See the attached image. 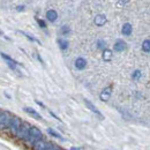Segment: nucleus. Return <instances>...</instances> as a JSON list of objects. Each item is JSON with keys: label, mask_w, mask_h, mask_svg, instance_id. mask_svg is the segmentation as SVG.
I'll list each match as a JSON object with an SVG mask.
<instances>
[{"label": "nucleus", "mask_w": 150, "mask_h": 150, "mask_svg": "<svg viewBox=\"0 0 150 150\" xmlns=\"http://www.w3.org/2000/svg\"><path fill=\"white\" fill-rule=\"evenodd\" d=\"M69 33H71V28L68 25H62L60 28V34L61 35H68Z\"/></svg>", "instance_id": "nucleus-22"}, {"label": "nucleus", "mask_w": 150, "mask_h": 150, "mask_svg": "<svg viewBox=\"0 0 150 150\" xmlns=\"http://www.w3.org/2000/svg\"><path fill=\"white\" fill-rule=\"evenodd\" d=\"M16 11H19V12L24 11V6H18V7H16Z\"/></svg>", "instance_id": "nucleus-27"}, {"label": "nucleus", "mask_w": 150, "mask_h": 150, "mask_svg": "<svg viewBox=\"0 0 150 150\" xmlns=\"http://www.w3.org/2000/svg\"><path fill=\"white\" fill-rule=\"evenodd\" d=\"M43 137V133L42 131L36 127V126H31V128H30V133H29V136H28V139L24 141V143L25 144H28L29 147H33L34 146V143L38 141L39 139H42Z\"/></svg>", "instance_id": "nucleus-1"}, {"label": "nucleus", "mask_w": 150, "mask_h": 150, "mask_svg": "<svg viewBox=\"0 0 150 150\" xmlns=\"http://www.w3.org/2000/svg\"><path fill=\"white\" fill-rule=\"evenodd\" d=\"M49 144H50V142H47L46 140H44L42 137V139H39L38 141H36L34 143V146L31 148H33V150H46V148L49 147Z\"/></svg>", "instance_id": "nucleus-7"}, {"label": "nucleus", "mask_w": 150, "mask_h": 150, "mask_svg": "<svg viewBox=\"0 0 150 150\" xmlns=\"http://www.w3.org/2000/svg\"><path fill=\"white\" fill-rule=\"evenodd\" d=\"M132 33H133V27H132L131 23H128V22L124 23V25L121 28V34L124 36H131Z\"/></svg>", "instance_id": "nucleus-15"}, {"label": "nucleus", "mask_w": 150, "mask_h": 150, "mask_svg": "<svg viewBox=\"0 0 150 150\" xmlns=\"http://www.w3.org/2000/svg\"><path fill=\"white\" fill-rule=\"evenodd\" d=\"M12 114L7 111L2 112L0 114V131H4V129H7L9 124H11V120H12Z\"/></svg>", "instance_id": "nucleus-4"}, {"label": "nucleus", "mask_w": 150, "mask_h": 150, "mask_svg": "<svg viewBox=\"0 0 150 150\" xmlns=\"http://www.w3.org/2000/svg\"><path fill=\"white\" fill-rule=\"evenodd\" d=\"M18 33H20V34H21V35H23V36H25L29 40L35 42V43H37V44H39V45H42V43H40L36 37H34V36H31V35H29V34H27V33H24V31H18Z\"/></svg>", "instance_id": "nucleus-19"}, {"label": "nucleus", "mask_w": 150, "mask_h": 150, "mask_svg": "<svg viewBox=\"0 0 150 150\" xmlns=\"http://www.w3.org/2000/svg\"><path fill=\"white\" fill-rule=\"evenodd\" d=\"M46 150H62L61 148H59L58 146H56V144H53V143H50L49 144V147L46 148Z\"/></svg>", "instance_id": "nucleus-24"}, {"label": "nucleus", "mask_w": 150, "mask_h": 150, "mask_svg": "<svg viewBox=\"0 0 150 150\" xmlns=\"http://www.w3.org/2000/svg\"><path fill=\"white\" fill-rule=\"evenodd\" d=\"M30 128H31V125H30L29 122H25V121H23L15 137H16L18 140H20V141H23V142H24V141L28 139V136H29Z\"/></svg>", "instance_id": "nucleus-2"}, {"label": "nucleus", "mask_w": 150, "mask_h": 150, "mask_svg": "<svg viewBox=\"0 0 150 150\" xmlns=\"http://www.w3.org/2000/svg\"><path fill=\"white\" fill-rule=\"evenodd\" d=\"M36 21H37L38 25H39L40 28H43V29H45V28H46V23H45V21H44V20L36 18Z\"/></svg>", "instance_id": "nucleus-23"}, {"label": "nucleus", "mask_w": 150, "mask_h": 150, "mask_svg": "<svg viewBox=\"0 0 150 150\" xmlns=\"http://www.w3.org/2000/svg\"><path fill=\"white\" fill-rule=\"evenodd\" d=\"M96 46H97V49L98 50H105L106 49V43L103 40V39H98L97 40V43H96Z\"/></svg>", "instance_id": "nucleus-21"}, {"label": "nucleus", "mask_w": 150, "mask_h": 150, "mask_svg": "<svg viewBox=\"0 0 150 150\" xmlns=\"http://www.w3.org/2000/svg\"><path fill=\"white\" fill-rule=\"evenodd\" d=\"M22 122H23V121L20 119L19 117L13 115V117H12V120H11V124H9V126H8V128H7L8 132H9V134L13 135V136H16L20 127H21V125H22Z\"/></svg>", "instance_id": "nucleus-3"}, {"label": "nucleus", "mask_w": 150, "mask_h": 150, "mask_svg": "<svg viewBox=\"0 0 150 150\" xmlns=\"http://www.w3.org/2000/svg\"><path fill=\"white\" fill-rule=\"evenodd\" d=\"M111 95H112V87L109 86V87L104 88V89L100 91V94H99V99H100L102 102H108V100L111 98Z\"/></svg>", "instance_id": "nucleus-6"}, {"label": "nucleus", "mask_w": 150, "mask_h": 150, "mask_svg": "<svg viewBox=\"0 0 150 150\" xmlns=\"http://www.w3.org/2000/svg\"><path fill=\"white\" fill-rule=\"evenodd\" d=\"M45 16H46V20L49 22L53 23V22H56L57 20H58V13H57V11H54V9H49L46 12Z\"/></svg>", "instance_id": "nucleus-12"}, {"label": "nucleus", "mask_w": 150, "mask_h": 150, "mask_svg": "<svg viewBox=\"0 0 150 150\" xmlns=\"http://www.w3.org/2000/svg\"><path fill=\"white\" fill-rule=\"evenodd\" d=\"M1 113H2V111H1V109H0V114H1Z\"/></svg>", "instance_id": "nucleus-30"}, {"label": "nucleus", "mask_w": 150, "mask_h": 150, "mask_svg": "<svg viewBox=\"0 0 150 150\" xmlns=\"http://www.w3.org/2000/svg\"><path fill=\"white\" fill-rule=\"evenodd\" d=\"M87 60L83 58V57H79V58H76L75 59V62H74V66L76 69H79V71H83L86 67H87Z\"/></svg>", "instance_id": "nucleus-9"}, {"label": "nucleus", "mask_w": 150, "mask_h": 150, "mask_svg": "<svg viewBox=\"0 0 150 150\" xmlns=\"http://www.w3.org/2000/svg\"><path fill=\"white\" fill-rule=\"evenodd\" d=\"M128 2H129V0H119V4H121V5H126Z\"/></svg>", "instance_id": "nucleus-26"}, {"label": "nucleus", "mask_w": 150, "mask_h": 150, "mask_svg": "<svg viewBox=\"0 0 150 150\" xmlns=\"http://www.w3.org/2000/svg\"><path fill=\"white\" fill-rule=\"evenodd\" d=\"M126 47H127V44L122 39H117L115 43L113 44V51L115 52H122L126 50Z\"/></svg>", "instance_id": "nucleus-8"}, {"label": "nucleus", "mask_w": 150, "mask_h": 150, "mask_svg": "<svg viewBox=\"0 0 150 150\" xmlns=\"http://www.w3.org/2000/svg\"><path fill=\"white\" fill-rule=\"evenodd\" d=\"M71 150H81L80 148H75V147H73V148H71Z\"/></svg>", "instance_id": "nucleus-29"}, {"label": "nucleus", "mask_w": 150, "mask_h": 150, "mask_svg": "<svg viewBox=\"0 0 150 150\" xmlns=\"http://www.w3.org/2000/svg\"><path fill=\"white\" fill-rule=\"evenodd\" d=\"M46 132H47V134H50L52 137H56V139H58V140H61V141H65V139L58 133V132H56L53 128H47L46 129Z\"/></svg>", "instance_id": "nucleus-17"}, {"label": "nucleus", "mask_w": 150, "mask_h": 150, "mask_svg": "<svg viewBox=\"0 0 150 150\" xmlns=\"http://www.w3.org/2000/svg\"><path fill=\"white\" fill-rule=\"evenodd\" d=\"M113 58V51L112 50H110V49H105V50H103V52H102V59L104 60V61H106V62H109V61H111Z\"/></svg>", "instance_id": "nucleus-13"}, {"label": "nucleus", "mask_w": 150, "mask_h": 150, "mask_svg": "<svg viewBox=\"0 0 150 150\" xmlns=\"http://www.w3.org/2000/svg\"><path fill=\"white\" fill-rule=\"evenodd\" d=\"M0 56H1V58L7 62V65H8L13 71H18V69H16V66H20L21 64H19L16 60H14L12 57H9L8 54H6V53H4V52H0Z\"/></svg>", "instance_id": "nucleus-5"}, {"label": "nucleus", "mask_w": 150, "mask_h": 150, "mask_svg": "<svg viewBox=\"0 0 150 150\" xmlns=\"http://www.w3.org/2000/svg\"><path fill=\"white\" fill-rule=\"evenodd\" d=\"M49 112H50V114H51V115H52V117H53V118H54V119H57V120H59V121H61V119H60V118H59V117H57L56 114H54V113L52 112V111H49Z\"/></svg>", "instance_id": "nucleus-25"}, {"label": "nucleus", "mask_w": 150, "mask_h": 150, "mask_svg": "<svg viewBox=\"0 0 150 150\" xmlns=\"http://www.w3.org/2000/svg\"><path fill=\"white\" fill-rule=\"evenodd\" d=\"M0 35H1V31H0Z\"/></svg>", "instance_id": "nucleus-31"}, {"label": "nucleus", "mask_w": 150, "mask_h": 150, "mask_svg": "<svg viewBox=\"0 0 150 150\" xmlns=\"http://www.w3.org/2000/svg\"><path fill=\"white\" fill-rule=\"evenodd\" d=\"M141 77H142V72L140 69H135L132 73V80H134V81H139Z\"/></svg>", "instance_id": "nucleus-20"}, {"label": "nucleus", "mask_w": 150, "mask_h": 150, "mask_svg": "<svg viewBox=\"0 0 150 150\" xmlns=\"http://www.w3.org/2000/svg\"><path fill=\"white\" fill-rule=\"evenodd\" d=\"M84 104H86V105H87V108H88V109H89L91 112H94L97 117H99L100 119H103V118H104V117H103V114H102V112H100V111H99V110H98V109L95 106V105L91 103V102H90V100L84 99Z\"/></svg>", "instance_id": "nucleus-10"}, {"label": "nucleus", "mask_w": 150, "mask_h": 150, "mask_svg": "<svg viewBox=\"0 0 150 150\" xmlns=\"http://www.w3.org/2000/svg\"><path fill=\"white\" fill-rule=\"evenodd\" d=\"M23 111H24V112H27L29 115H31L33 118L37 119V120H42V119H43V118H42V115H40L36 110H34L33 108H23Z\"/></svg>", "instance_id": "nucleus-14"}, {"label": "nucleus", "mask_w": 150, "mask_h": 150, "mask_svg": "<svg viewBox=\"0 0 150 150\" xmlns=\"http://www.w3.org/2000/svg\"><path fill=\"white\" fill-rule=\"evenodd\" d=\"M142 51L146 53H150V39H144L142 43Z\"/></svg>", "instance_id": "nucleus-18"}, {"label": "nucleus", "mask_w": 150, "mask_h": 150, "mask_svg": "<svg viewBox=\"0 0 150 150\" xmlns=\"http://www.w3.org/2000/svg\"><path fill=\"white\" fill-rule=\"evenodd\" d=\"M36 103H37L39 106H42V108H44V109H45V105H44V104H43L42 102H39V100H36Z\"/></svg>", "instance_id": "nucleus-28"}, {"label": "nucleus", "mask_w": 150, "mask_h": 150, "mask_svg": "<svg viewBox=\"0 0 150 150\" xmlns=\"http://www.w3.org/2000/svg\"><path fill=\"white\" fill-rule=\"evenodd\" d=\"M58 45H59L61 51H66L68 49V46H69V43L66 39H58Z\"/></svg>", "instance_id": "nucleus-16"}, {"label": "nucleus", "mask_w": 150, "mask_h": 150, "mask_svg": "<svg viewBox=\"0 0 150 150\" xmlns=\"http://www.w3.org/2000/svg\"><path fill=\"white\" fill-rule=\"evenodd\" d=\"M106 22H108V18L105 14H98L94 19V23L97 27H103V25H105Z\"/></svg>", "instance_id": "nucleus-11"}]
</instances>
